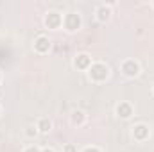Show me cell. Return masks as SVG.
<instances>
[{
    "instance_id": "8",
    "label": "cell",
    "mask_w": 154,
    "mask_h": 152,
    "mask_svg": "<svg viewBox=\"0 0 154 152\" xmlns=\"http://www.w3.org/2000/svg\"><path fill=\"white\" fill-rule=\"evenodd\" d=\"M133 113H134V109H133V106H131L129 102H120V104L116 106V116H118V118H122V120L131 118Z\"/></svg>"
},
{
    "instance_id": "2",
    "label": "cell",
    "mask_w": 154,
    "mask_h": 152,
    "mask_svg": "<svg viewBox=\"0 0 154 152\" xmlns=\"http://www.w3.org/2000/svg\"><path fill=\"white\" fill-rule=\"evenodd\" d=\"M63 25H65V29H66L68 32H75V31H79L81 25H82L81 14H77V13H68V14L63 18Z\"/></svg>"
},
{
    "instance_id": "13",
    "label": "cell",
    "mask_w": 154,
    "mask_h": 152,
    "mask_svg": "<svg viewBox=\"0 0 154 152\" xmlns=\"http://www.w3.org/2000/svg\"><path fill=\"white\" fill-rule=\"evenodd\" d=\"M63 152H77V145L75 143H66L63 147Z\"/></svg>"
},
{
    "instance_id": "1",
    "label": "cell",
    "mask_w": 154,
    "mask_h": 152,
    "mask_svg": "<svg viewBox=\"0 0 154 152\" xmlns=\"http://www.w3.org/2000/svg\"><path fill=\"white\" fill-rule=\"evenodd\" d=\"M88 75L93 82H104L109 77V68L106 63H93L88 70Z\"/></svg>"
},
{
    "instance_id": "6",
    "label": "cell",
    "mask_w": 154,
    "mask_h": 152,
    "mask_svg": "<svg viewBox=\"0 0 154 152\" xmlns=\"http://www.w3.org/2000/svg\"><path fill=\"white\" fill-rule=\"evenodd\" d=\"M50 47H52V43H50V39L47 38V36H38V38L34 39V52H38L41 56L48 54Z\"/></svg>"
},
{
    "instance_id": "17",
    "label": "cell",
    "mask_w": 154,
    "mask_h": 152,
    "mask_svg": "<svg viewBox=\"0 0 154 152\" xmlns=\"http://www.w3.org/2000/svg\"><path fill=\"white\" fill-rule=\"evenodd\" d=\"M0 81H2V74H0Z\"/></svg>"
},
{
    "instance_id": "16",
    "label": "cell",
    "mask_w": 154,
    "mask_h": 152,
    "mask_svg": "<svg viewBox=\"0 0 154 152\" xmlns=\"http://www.w3.org/2000/svg\"><path fill=\"white\" fill-rule=\"evenodd\" d=\"M41 152H54V150H52V149H43Z\"/></svg>"
},
{
    "instance_id": "9",
    "label": "cell",
    "mask_w": 154,
    "mask_h": 152,
    "mask_svg": "<svg viewBox=\"0 0 154 152\" xmlns=\"http://www.w3.org/2000/svg\"><path fill=\"white\" fill-rule=\"evenodd\" d=\"M95 16H97L99 22L106 23V22L109 20V16H111V7H108L106 4H100V5L95 9Z\"/></svg>"
},
{
    "instance_id": "15",
    "label": "cell",
    "mask_w": 154,
    "mask_h": 152,
    "mask_svg": "<svg viewBox=\"0 0 154 152\" xmlns=\"http://www.w3.org/2000/svg\"><path fill=\"white\" fill-rule=\"evenodd\" d=\"M82 152H100V150H99L97 147H86V149H84Z\"/></svg>"
},
{
    "instance_id": "11",
    "label": "cell",
    "mask_w": 154,
    "mask_h": 152,
    "mask_svg": "<svg viewBox=\"0 0 154 152\" xmlns=\"http://www.w3.org/2000/svg\"><path fill=\"white\" fill-rule=\"evenodd\" d=\"M70 120H72V123H74V125H82V123L86 122V114L82 113L81 109H75L74 113L70 114Z\"/></svg>"
},
{
    "instance_id": "5",
    "label": "cell",
    "mask_w": 154,
    "mask_h": 152,
    "mask_svg": "<svg viewBox=\"0 0 154 152\" xmlns=\"http://www.w3.org/2000/svg\"><path fill=\"white\" fill-rule=\"evenodd\" d=\"M45 25L47 29H59L63 25V16L57 11H48L45 14Z\"/></svg>"
},
{
    "instance_id": "7",
    "label": "cell",
    "mask_w": 154,
    "mask_h": 152,
    "mask_svg": "<svg viewBox=\"0 0 154 152\" xmlns=\"http://www.w3.org/2000/svg\"><path fill=\"white\" fill-rule=\"evenodd\" d=\"M149 136H151V131L145 123H138L133 127V138L136 141H145V140H149Z\"/></svg>"
},
{
    "instance_id": "10",
    "label": "cell",
    "mask_w": 154,
    "mask_h": 152,
    "mask_svg": "<svg viewBox=\"0 0 154 152\" xmlns=\"http://www.w3.org/2000/svg\"><path fill=\"white\" fill-rule=\"evenodd\" d=\"M36 127H38V132H41V134H47L50 129H52V122L48 120V118H39L38 123H36Z\"/></svg>"
},
{
    "instance_id": "18",
    "label": "cell",
    "mask_w": 154,
    "mask_h": 152,
    "mask_svg": "<svg viewBox=\"0 0 154 152\" xmlns=\"http://www.w3.org/2000/svg\"><path fill=\"white\" fill-rule=\"evenodd\" d=\"M152 7H154V2H152Z\"/></svg>"
},
{
    "instance_id": "12",
    "label": "cell",
    "mask_w": 154,
    "mask_h": 152,
    "mask_svg": "<svg viewBox=\"0 0 154 152\" xmlns=\"http://www.w3.org/2000/svg\"><path fill=\"white\" fill-rule=\"evenodd\" d=\"M25 134H27L29 138H34V136L38 134V127H34V125H29V127L25 129Z\"/></svg>"
},
{
    "instance_id": "14",
    "label": "cell",
    "mask_w": 154,
    "mask_h": 152,
    "mask_svg": "<svg viewBox=\"0 0 154 152\" xmlns=\"http://www.w3.org/2000/svg\"><path fill=\"white\" fill-rule=\"evenodd\" d=\"M23 152H41V150H39L36 145H31V147H27V149H25Z\"/></svg>"
},
{
    "instance_id": "4",
    "label": "cell",
    "mask_w": 154,
    "mask_h": 152,
    "mask_svg": "<svg viewBox=\"0 0 154 152\" xmlns=\"http://www.w3.org/2000/svg\"><path fill=\"white\" fill-rule=\"evenodd\" d=\"M91 65H93V63H91V56L86 54V52H81V54H77L75 57H74V66H75L77 70L88 72Z\"/></svg>"
},
{
    "instance_id": "3",
    "label": "cell",
    "mask_w": 154,
    "mask_h": 152,
    "mask_svg": "<svg viewBox=\"0 0 154 152\" xmlns=\"http://www.w3.org/2000/svg\"><path fill=\"white\" fill-rule=\"evenodd\" d=\"M120 70H122L124 75L129 77V79H134V77L140 75V65H138V61H134V59H125V61L122 63Z\"/></svg>"
}]
</instances>
